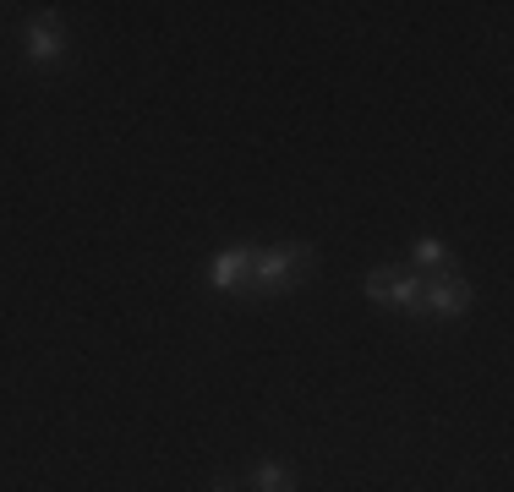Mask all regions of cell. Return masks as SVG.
I'll list each match as a JSON object with an SVG mask.
<instances>
[{
  "label": "cell",
  "instance_id": "obj_1",
  "mask_svg": "<svg viewBox=\"0 0 514 492\" xmlns=\"http://www.w3.org/2000/svg\"><path fill=\"white\" fill-rule=\"evenodd\" d=\"M307 263H312V252H307L301 241L274 246V252H257V263H252V285H257V290H285Z\"/></svg>",
  "mask_w": 514,
  "mask_h": 492
},
{
  "label": "cell",
  "instance_id": "obj_2",
  "mask_svg": "<svg viewBox=\"0 0 514 492\" xmlns=\"http://www.w3.org/2000/svg\"><path fill=\"white\" fill-rule=\"evenodd\" d=\"M465 307H471V285H465L460 274H438L422 290V312H427V318H460Z\"/></svg>",
  "mask_w": 514,
  "mask_h": 492
},
{
  "label": "cell",
  "instance_id": "obj_3",
  "mask_svg": "<svg viewBox=\"0 0 514 492\" xmlns=\"http://www.w3.org/2000/svg\"><path fill=\"white\" fill-rule=\"evenodd\" d=\"M252 263H257L252 246H236V252H225V257H214V263H208V285H214V290L247 285V279H252Z\"/></svg>",
  "mask_w": 514,
  "mask_h": 492
},
{
  "label": "cell",
  "instance_id": "obj_4",
  "mask_svg": "<svg viewBox=\"0 0 514 492\" xmlns=\"http://www.w3.org/2000/svg\"><path fill=\"white\" fill-rule=\"evenodd\" d=\"M28 61L33 66H55V61H61V22H55L50 11L28 22Z\"/></svg>",
  "mask_w": 514,
  "mask_h": 492
},
{
  "label": "cell",
  "instance_id": "obj_5",
  "mask_svg": "<svg viewBox=\"0 0 514 492\" xmlns=\"http://www.w3.org/2000/svg\"><path fill=\"white\" fill-rule=\"evenodd\" d=\"M252 487H257V492H296V476H290L285 465H257V471H252Z\"/></svg>",
  "mask_w": 514,
  "mask_h": 492
},
{
  "label": "cell",
  "instance_id": "obj_6",
  "mask_svg": "<svg viewBox=\"0 0 514 492\" xmlns=\"http://www.w3.org/2000/svg\"><path fill=\"white\" fill-rule=\"evenodd\" d=\"M422 290H427V274H400V285H394V307L422 312Z\"/></svg>",
  "mask_w": 514,
  "mask_h": 492
},
{
  "label": "cell",
  "instance_id": "obj_7",
  "mask_svg": "<svg viewBox=\"0 0 514 492\" xmlns=\"http://www.w3.org/2000/svg\"><path fill=\"white\" fill-rule=\"evenodd\" d=\"M394 285H400V274H394V268H372V274H367V296L383 301V307H394Z\"/></svg>",
  "mask_w": 514,
  "mask_h": 492
},
{
  "label": "cell",
  "instance_id": "obj_8",
  "mask_svg": "<svg viewBox=\"0 0 514 492\" xmlns=\"http://www.w3.org/2000/svg\"><path fill=\"white\" fill-rule=\"evenodd\" d=\"M416 263L422 268H449V246L443 241H416Z\"/></svg>",
  "mask_w": 514,
  "mask_h": 492
},
{
  "label": "cell",
  "instance_id": "obj_9",
  "mask_svg": "<svg viewBox=\"0 0 514 492\" xmlns=\"http://www.w3.org/2000/svg\"><path fill=\"white\" fill-rule=\"evenodd\" d=\"M214 492H236V487H230V482H219V487H214Z\"/></svg>",
  "mask_w": 514,
  "mask_h": 492
}]
</instances>
